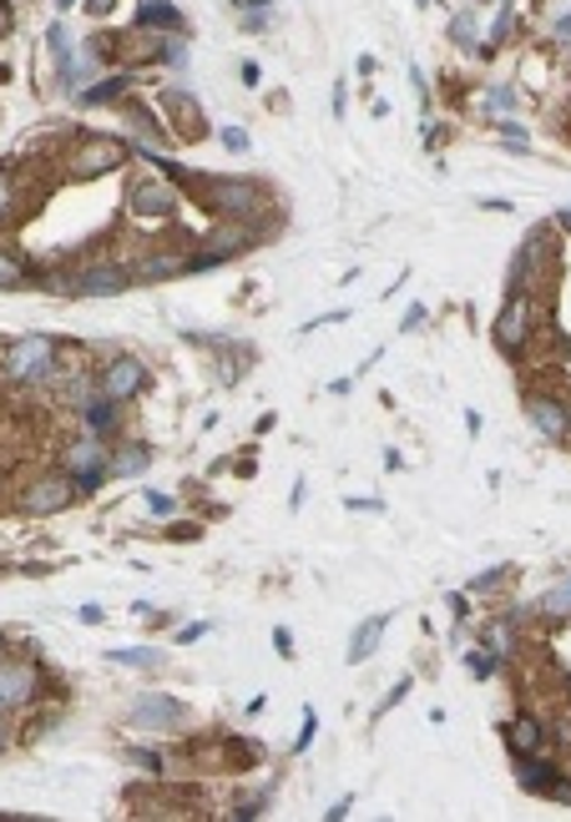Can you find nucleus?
Here are the masks:
<instances>
[{"label": "nucleus", "instance_id": "f257e3e1", "mask_svg": "<svg viewBox=\"0 0 571 822\" xmlns=\"http://www.w3.org/2000/svg\"><path fill=\"white\" fill-rule=\"evenodd\" d=\"M273 227H253V222L238 218H223L218 227H208V237L198 243V253L187 258V273H202V268H218V262H233L243 253H253Z\"/></svg>", "mask_w": 571, "mask_h": 822}, {"label": "nucleus", "instance_id": "f03ea898", "mask_svg": "<svg viewBox=\"0 0 571 822\" xmlns=\"http://www.w3.org/2000/svg\"><path fill=\"white\" fill-rule=\"evenodd\" d=\"M56 353H61V339H51V333H21L11 349L0 353V379L46 384L56 374Z\"/></svg>", "mask_w": 571, "mask_h": 822}, {"label": "nucleus", "instance_id": "7ed1b4c3", "mask_svg": "<svg viewBox=\"0 0 571 822\" xmlns=\"http://www.w3.org/2000/svg\"><path fill=\"white\" fill-rule=\"evenodd\" d=\"M187 192H198L208 208L218 212V218H258L264 212V187L253 183V177H193V187Z\"/></svg>", "mask_w": 571, "mask_h": 822}, {"label": "nucleus", "instance_id": "20e7f679", "mask_svg": "<svg viewBox=\"0 0 571 822\" xmlns=\"http://www.w3.org/2000/svg\"><path fill=\"white\" fill-rule=\"evenodd\" d=\"M127 157H132V146H121L117 137H102V131H86V137H77V146H71L67 167L77 172V177H102V172L121 167Z\"/></svg>", "mask_w": 571, "mask_h": 822}, {"label": "nucleus", "instance_id": "39448f33", "mask_svg": "<svg viewBox=\"0 0 571 822\" xmlns=\"http://www.w3.org/2000/svg\"><path fill=\"white\" fill-rule=\"evenodd\" d=\"M56 283H61V293H81V298H112V293L132 287V268H121V262H86L81 273L56 278Z\"/></svg>", "mask_w": 571, "mask_h": 822}, {"label": "nucleus", "instance_id": "423d86ee", "mask_svg": "<svg viewBox=\"0 0 571 822\" xmlns=\"http://www.w3.org/2000/svg\"><path fill=\"white\" fill-rule=\"evenodd\" d=\"M162 111H167V127H173L177 142H202L208 137V117H202V102L187 86H162L158 92Z\"/></svg>", "mask_w": 571, "mask_h": 822}, {"label": "nucleus", "instance_id": "0eeeda50", "mask_svg": "<svg viewBox=\"0 0 571 822\" xmlns=\"http://www.w3.org/2000/svg\"><path fill=\"white\" fill-rule=\"evenodd\" d=\"M81 490L71 474H36V480L21 490V509H26V515H61Z\"/></svg>", "mask_w": 571, "mask_h": 822}, {"label": "nucleus", "instance_id": "6e6552de", "mask_svg": "<svg viewBox=\"0 0 571 822\" xmlns=\"http://www.w3.org/2000/svg\"><path fill=\"white\" fill-rule=\"evenodd\" d=\"M491 339H496V349L511 353V359L526 349V339H532V303H526V293H511V298H505V308L491 324Z\"/></svg>", "mask_w": 571, "mask_h": 822}, {"label": "nucleus", "instance_id": "1a4fd4ad", "mask_svg": "<svg viewBox=\"0 0 571 822\" xmlns=\"http://www.w3.org/2000/svg\"><path fill=\"white\" fill-rule=\"evenodd\" d=\"M193 717L177 696H167V692H147V696H137L132 706H127V721L132 727H142V731H167V727H183V721Z\"/></svg>", "mask_w": 571, "mask_h": 822}, {"label": "nucleus", "instance_id": "9d476101", "mask_svg": "<svg viewBox=\"0 0 571 822\" xmlns=\"http://www.w3.org/2000/svg\"><path fill=\"white\" fill-rule=\"evenodd\" d=\"M142 389H147V368H142V359H132V353L107 359L102 379H96V394H107L112 404H127V399H137Z\"/></svg>", "mask_w": 571, "mask_h": 822}, {"label": "nucleus", "instance_id": "9b49d317", "mask_svg": "<svg viewBox=\"0 0 571 822\" xmlns=\"http://www.w3.org/2000/svg\"><path fill=\"white\" fill-rule=\"evenodd\" d=\"M36 692H40L36 661H5V656H0V717L31 706V702H36Z\"/></svg>", "mask_w": 571, "mask_h": 822}, {"label": "nucleus", "instance_id": "f8f14e48", "mask_svg": "<svg viewBox=\"0 0 571 822\" xmlns=\"http://www.w3.org/2000/svg\"><path fill=\"white\" fill-rule=\"evenodd\" d=\"M127 208L137 218H173L177 212V187L167 177H132L127 183Z\"/></svg>", "mask_w": 571, "mask_h": 822}, {"label": "nucleus", "instance_id": "ddd939ff", "mask_svg": "<svg viewBox=\"0 0 571 822\" xmlns=\"http://www.w3.org/2000/svg\"><path fill=\"white\" fill-rule=\"evenodd\" d=\"M526 419L532 430L551 444H571V404L551 399V394H526Z\"/></svg>", "mask_w": 571, "mask_h": 822}, {"label": "nucleus", "instance_id": "4468645a", "mask_svg": "<svg viewBox=\"0 0 571 822\" xmlns=\"http://www.w3.org/2000/svg\"><path fill=\"white\" fill-rule=\"evenodd\" d=\"M67 474H71V480H86V474H112V449L102 444V434H86V439L67 444Z\"/></svg>", "mask_w": 571, "mask_h": 822}, {"label": "nucleus", "instance_id": "2eb2a0df", "mask_svg": "<svg viewBox=\"0 0 571 822\" xmlns=\"http://www.w3.org/2000/svg\"><path fill=\"white\" fill-rule=\"evenodd\" d=\"M516 783L526 787L532 797H551V792H557V783H561V767H557V762H546V758H536V752H516Z\"/></svg>", "mask_w": 571, "mask_h": 822}, {"label": "nucleus", "instance_id": "dca6fc26", "mask_svg": "<svg viewBox=\"0 0 571 822\" xmlns=\"http://www.w3.org/2000/svg\"><path fill=\"white\" fill-rule=\"evenodd\" d=\"M137 31H173V36H187V15L177 11L173 0H142V5H137Z\"/></svg>", "mask_w": 571, "mask_h": 822}, {"label": "nucleus", "instance_id": "f3484780", "mask_svg": "<svg viewBox=\"0 0 571 822\" xmlns=\"http://www.w3.org/2000/svg\"><path fill=\"white\" fill-rule=\"evenodd\" d=\"M385 626H389V615H374V621H359L354 636H349V651L345 661L349 666H364L374 651H380V641H385Z\"/></svg>", "mask_w": 571, "mask_h": 822}, {"label": "nucleus", "instance_id": "a211bd4d", "mask_svg": "<svg viewBox=\"0 0 571 822\" xmlns=\"http://www.w3.org/2000/svg\"><path fill=\"white\" fill-rule=\"evenodd\" d=\"M147 465H152V449H147L142 439H132V444H121V449H112V474H117V480H137Z\"/></svg>", "mask_w": 571, "mask_h": 822}, {"label": "nucleus", "instance_id": "6ab92c4d", "mask_svg": "<svg viewBox=\"0 0 571 822\" xmlns=\"http://www.w3.org/2000/svg\"><path fill=\"white\" fill-rule=\"evenodd\" d=\"M511 26H516V5H511V0H501V5H496V21L480 31V56H496V51H501L505 36H511Z\"/></svg>", "mask_w": 571, "mask_h": 822}, {"label": "nucleus", "instance_id": "aec40b11", "mask_svg": "<svg viewBox=\"0 0 571 822\" xmlns=\"http://www.w3.org/2000/svg\"><path fill=\"white\" fill-rule=\"evenodd\" d=\"M121 117H127V127H132L137 137H147V142H162V137H167V127H162L137 96H121Z\"/></svg>", "mask_w": 571, "mask_h": 822}, {"label": "nucleus", "instance_id": "412c9836", "mask_svg": "<svg viewBox=\"0 0 571 822\" xmlns=\"http://www.w3.org/2000/svg\"><path fill=\"white\" fill-rule=\"evenodd\" d=\"M451 46L480 51V11H476V5H461V11L451 15Z\"/></svg>", "mask_w": 571, "mask_h": 822}, {"label": "nucleus", "instance_id": "4be33fe9", "mask_svg": "<svg viewBox=\"0 0 571 822\" xmlns=\"http://www.w3.org/2000/svg\"><path fill=\"white\" fill-rule=\"evenodd\" d=\"M177 273H187L183 253H147V258L132 268V278H177Z\"/></svg>", "mask_w": 571, "mask_h": 822}, {"label": "nucleus", "instance_id": "5701e85b", "mask_svg": "<svg viewBox=\"0 0 571 822\" xmlns=\"http://www.w3.org/2000/svg\"><path fill=\"white\" fill-rule=\"evenodd\" d=\"M127 86H132V77H102L96 86H86V92H77L81 106H112L127 96Z\"/></svg>", "mask_w": 571, "mask_h": 822}, {"label": "nucleus", "instance_id": "b1692460", "mask_svg": "<svg viewBox=\"0 0 571 822\" xmlns=\"http://www.w3.org/2000/svg\"><path fill=\"white\" fill-rule=\"evenodd\" d=\"M536 615H546V621H571V575L557 580V586L536 601Z\"/></svg>", "mask_w": 571, "mask_h": 822}, {"label": "nucleus", "instance_id": "393cba45", "mask_svg": "<svg viewBox=\"0 0 571 822\" xmlns=\"http://www.w3.org/2000/svg\"><path fill=\"white\" fill-rule=\"evenodd\" d=\"M480 641H486V651H496V656H511L516 651V626L511 621H486V631H480Z\"/></svg>", "mask_w": 571, "mask_h": 822}, {"label": "nucleus", "instance_id": "a878e982", "mask_svg": "<svg viewBox=\"0 0 571 822\" xmlns=\"http://www.w3.org/2000/svg\"><path fill=\"white\" fill-rule=\"evenodd\" d=\"M26 278H31L26 258H21V253H11V248H0V287H5V293H15V287H26Z\"/></svg>", "mask_w": 571, "mask_h": 822}, {"label": "nucleus", "instance_id": "bb28decb", "mask_svg": "<svg viewBox=\"0 0 571 822\" xmlns=\"http://www.w3.org/2000/svg\"><path fill=\"white\" fill-rule=\"evenodd\" d=\"M107 661H117V666H137V671H158L162 656H158V651H147V646H117V651H107Z\"/></svg>", "mask_w": 571, "mask_h": 822}, {"label": "nucleus", "instance_id": "cd10ccee", "mask_svg": "<svg viewBox=\"0 0 571 822\" xmlns=\"http://www.w3.org/2000/svg\"><path fill=\"white\" fill-rule=\"evenodd\" d=\"M505 742H511V752H536V747H541V727L521 717V721L505 727Z\"/></svg>", "mask_w": 571, "mask_h": 822}, {"label": "nucleus", "instance_id": "c85d7f7f", "mask_svg": "<svg viewBox=\"0 0 571 822\" xmlns=\"http://www.w3.org/2000/svg\"><path fill=\"white\" fill-rule=\"evenodd\" d=\"M46 51L56 56V66H61V71L71 66V31H67V21H51V26H46Z\"/></svg>", "mask_w": 571, "mask_h": 822}, {"label": "nucleus", "instance_id": "c756f323", "mask_svg": "<svg viewBox=\"0 0 571 822\" xmlns=\"http://www.w3.org/2000/svg\"><path fill=\"white\" fill-rule=\"evenodd\" d=\"M496 131H501L505 142H511V152H532V131L521 127L516 117H501V121H496Z\"/></svg>", "mask_w": 571, "mask_h": 822}, {"label": "nucleus", "instance_id": "7c9ffc66", "mask_svg": "<svg viewBox=\"0 0 571 822\" xmlns=\"http://www.w3.org/2000/svg\"><path fill=\"white\" fill-rule=\"evenodd\" d=\"M218 137H223V146L233 152V157H248V152H253V137L243 127H223Z\"/></svg>", "mask_w": 571, "mask_h": 822}, {"label": "nucleus", "instance_id": "2f4dec72", "mask_svg": "<svg viewBox=\"0 0 571 822\" xmlns=\"http://www.w3.org/2000/svg\"><path fill=\"white\" fill-rule=\"evenodd\" d=\"M121 758H127V767H142V772H162V758H158V752H142V747H127V752H121Z\"/></svg>", "mask_w": 571, "mask_h": 822}, {"label": "nucleus", "instance_id": "473e14b6", "mask_svg": "<svg viewBox=\"0 0 571 822\" xmlns=\"http://www.w3.org/2000/svg\"><path fill=\"white\" fill-rule=\"evenodd\" d=\"M505 575H511V565H491V571H480L476 580H470V590H476V596H480V590H496Z\"/></svg>", "mask_w": 571, "mask_h": 822}, {"label": "nucleus", "instance_id": "72a5a7b5", "mask_svg": "<svg viewBox=\"0 0 571 822\" xmlns=\"http://www.w3.org/2000/svg\"><path fill=\"white\" fill-rule=\"evenodd\" d=\"M15 212V177L5 167H0V222Z\"/></svg>", "mask_w": 571, "mask_h": 822}, {"label": "nucleus", "instance_id": "f704fd0d", "mask_svg": "<svg viewBox=\"0 0 571 822\" xmlns=\"http://www.w3.org/2000/svg\"><path fill=\"white\" fill-rule=\"evenodd\" d=\"M486 106H491V111H511V106H516V92H511V86H491V92H486Z\"/></svg>", "mask_w": 571, "mask_h": 822}, {"label": "nucleus", "instance_id": "c9c22d12", "mask_svg": "<svg viewBox=\"0 0 571 822\" xmlns=\"http://www.w3.org/2000/svg\"><path fill=\"white\" fill-rule=\"evenodd\" d=\"M405 692H410V681H395V686H389V692H385V702L374 706V717H385L389 706H399V702H405Z\"/></svg>", "mask_w": 571, "mask_h": 822}, {"label": "nucleus", "instance_id": "e433bc0d", "mask_svg": "<svg viewBox=\"0 0 571 822\" xmlns=\"http://www.w3.org/2000/svg\"><path fill=\"white\" fill-rule=\"evenodd\" d=\"M470 671H476V677L480 681H486V677H496V671H501V656H470Z\"/></svg>", "mask_w": 571, "mask_h": 822}, {"label": "nucleus", "instance_id": "4c0bfd02", "mask_svg": "<svg viewBox=\"0 0 571 822\" xmlns=\"http://www.w3.org/2000/svg\"><path fill=\"white\" fill-rule=\"evenodd\" d=\"M314 731H319V717H314V712H304V731H299V742H293V758H299V752H308Z\"/></svg>", "mask_w": 571, "mask_h": 822}, {"label": "nucleus", "instance_id": "58836bf2", "mask_svg": "<svg viewBox=\"0 0 571 822\" xmlns=\"http://www.w3.org/2000/svg\"><path fill=\"white\" fill-rule=\"evenodd\" d=\"M147 509H152V515H173L177 500H173V495H162V490H147Z\"/></svg>", "mask_w": 571, "mask_h": 822}, {"label": "nucleus", "instance_id": "ea45409f", "mask_svg": "<svg viewBox=\"0 0 571 822\" xmlns=\"http://www.w3.org/2000/svg\"><path fill=\"white\" fill-rule=\"evenodd\" d=\"M273 651H279L283 661L293 656V631H289V626H273Z\"/></svg>", "mask_w": 571, "mask_h": 822}, {"label": "nucleus", "instance_id": "a19ab883", "mask_svg": "<svg viewBox=\"0 0 571 822\" xmlns=\"http://www.w3.org/2000/svg\"><path fill=\"white\" fill-rule=\"evenodd\" d=\"M420 324H426V308H410V314L399 318V328H405V333H410V328H420Z\"/></svg>", "mask_w": 571, "mask_h": 822}, {"label": "nucleus", "instance_id": "79ce46f5", "mask_svg": "<svg viewBox=\"0 0 571 822\" xmlns=\"http://www.w3.org/2000/svg\"><path fill=\"white\" fill-rule=\"evenodd\" d=\"M81 621H86V626H102V606H81Z\"/></svg>", "mask_w": 571, "mask_h": 822}, {"label": "nucleus", "instance_id": "37998d69", "mask_svg": "<svg viewBox=\"0 0 571 822\" xmlns=\"http://www.w3.org/2000/svg\"><path fill=\"white\" fill-rule=\"evenodd\" d=\"M258 77H264V71H258V61H243V86H258Z\"/></svg>", "mask_w": 571, "mask_h": 822}, {"label": "nucleus", "instance_id": "c03bdc74", "mask_svg": "<svg viewBox=\"0 0 571 822\" xmlns=\"http://www.w3.org/2000/svg\"><path fill=\"white\" fill-rule=\"evenodd\" d=\"M451 615H455V621H465V615H470V611H465V590H455V596H451Z\"/></svg>", "mask_w": 571, "mask_h": 822}, {"label": "nucleus", "instance_id": "a18cd8bd", "mask_svg": "<svg viewBox=\"0 0 571 822\" xmlns=\"http://www.w3.org/2000/svg\"><path fill=\"white\" fill-rule=\"evenodd\" d=\"M324 818H329V822H339V818H349V797H339V802H334V808H329V812H324Z\"/></svg>", "mask_w": 571, "mask_h": 822}, {"label": "nucleus", "instance_id": "49530a36", "mask_svg": "<svg viewBox=\"0 0 571 822\" xmlns=\"http://www.w3.org/2000/svg\"><path fill=\"white\" fill-rule=\"evenodd\" d=\"M112 5H121V0H86V11H92V15H107Z\"/></svg>", "mask_w": 571, "mask_h": 822}, {"label": "nucleus", "instance_id": "de8ad7c7", "mask_svg": "<svg viewBox=\"0 0 571 822\" xmlns=\"http://www.w3.org/2000/svg\"><path fill=\"white\" fill-rule=\"evenodd\" d=\"M233 5H238V11H268L273 0H233Z\"/></svg>", "mask_w": 571, "mask_h": 822}, {"label": "nucleus", "instance_id": "09e8293b", "mask_svg": "<svg viewBox=\"0 0 571 822\" xmlns=\"http://www.w3.org/2000/svg\"><path fill=\"white\" fill-rule=\"evenodd\" d=\"M557 40H561V46L571 40V15H561V21H557Z\"/></svg>", "mask_w": 571, "mask_h": 822}, {"label": "nucleus", "instance_id": "8fccbe9b", "mask_svg": "<svg viewBox=\"0 0 571 822\" xmlns=\"http://www.w3.org/2000/svg\"><path fill=\"white\" fill-rule=\"evenodd\" d=\"M202 631H208V626H183V631H177V641H183V646H187V641H198Z\"/></svg>", "mask_w": 571, "mask_h": 822}, {"label": "nucleus", "instance_id": "3c124183", "mask_svg": "<svg viewBox=\"0 0 571 822\" xmlns=\"http://www.w3.org/2000/svg\"><path fill=\"white\" fill-rule=\"evenodd\" d=\"M551 797H557V802H567V808H571V783H567V777H561V783H557V792H551Z\"/></svg>", "mask_w": 571, "mask_h": 822}, {"label": "nucleus", "instance_id": "603ef678", "mask_svg": "<svg viewBox=\"0 0 571 822\" xmlns=\"http://www.w3.org/2000/svg\"><path fill=\"white\" fill-rule=\"evenodd\" d=\"M5 747H11V727H5V717H0V758H5Z\"/></svg>", "mask_w": 571, "mask_h": 822}, {"label": "nucleus", "instance_id": "864d4df0", "mask_svg": "<svg viewBox=\"0 0 571 822\" xmlns=\"http://www.w3.org/2000/svg\"><path fill=\"white\" fill-rule=\"evenodd\" d=\"M557 227H567V233H571V208H561V212H557Z\"/></svg>", "mask_w": 571, "mask_h": 822}, {"label": "nucleus", "instance_id": "5fc2aeb1", "mask_svg": "<svg viewBox=\"0 0 571 822\" xmlns=\"http://www.w3.org/2000/svg\"><path fill=\"white\" fill-rule=\"evenodd\" d=\"M51 5H56V11H71V5H77V0H51Z\"/></svg>", "mask_w": 571, "mask_h": 822}, {"label": "nucleus", "instance_id": "6e6d98bb", "mask_svg": "<svg viewBox=\"0 0 571 822\" xmlns=\"http://www.w3.org/2000/svg\"><path fill=\"white\" fill-rule=\"evenodd\" d=\"M0 656H5V636H0Z\"/></svg>", "mask_w": 571, "mask_h": 822}, {"label": "nucleus", "instance_id": "4d7b16f0", "mask_svg": "<svg viewBox=\"0 0 571 822\" xmlns=\"http://www.w3.org/2000/svg\"><path fill=\"white\" fill-rule=\"evenodd\" d=\"M415 5H430V0H415Z\"/></svg>", "mask_w": 571, "mask_h": 822}]
</instances>
